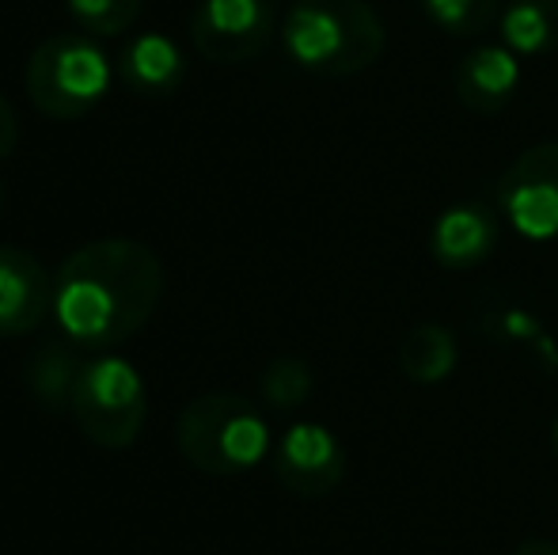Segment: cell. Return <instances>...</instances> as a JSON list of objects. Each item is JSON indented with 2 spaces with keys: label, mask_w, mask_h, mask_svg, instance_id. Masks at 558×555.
<instances>
[{
  "label": "cell",
  "mask_w": 558,
  "mask_h": 555,
  "mask_svg": "<svg viewBox=\"0 0 558 555\" xmlns=\"http://www.w3.org/2000/svg\"><path fill=\"white\" fill-rule=\"evenodd\" d=\"M163 267L141 240L107 237L76 248L53 278V324L81 350H114L153 319Z\"/></svg>",
  "instance_id": "6da1fadb"
},
{
  "label": "cell",
  "mask_w": 558,
  "mask_h": 555,
  "mask_svg": "<svg viewBox=\"0 0 558 555\" xmlns=\"http://www.w3.org/2000/svg\"><path fill=\"white\" fill-rule=\"evenodd\" d=\"M281 46L296 69L342 81L380 61L388 31L365 0H296L281 20Z\"/></svg>",
  "instance_id": "7a4b0ae2"
},
{
  "label": "cell",
  "mask_w": 558,
  "mask_h": 555,
  "mask_svg": "<svg viewBox=\"0 0 558 555\" xmlns=\"http://www.w3.org/2000/svg\"><path fill=\"white\" fill-rule=\"evenodd\" d=\"M175 445L206 475H240L274 453L263 411L235 393H202L186 400L175 422Z\"/></svg>",
  "instance_id": "3957f363"
},
{
  "label": "cell",
  "mask_w": 558,
  "mask_h": 555,
  "mask_svg": "<svg viewBox=\"0 0 558 555\" xmlns=\"http://www.w3.org/2000/svg\"><path fill=\"white\" fill-rule=\"evenodd\" d=\"M114 81V65L99 38L84 31L50 35L35 46L27 69H23V88L38 114L58 122H76L92 114L107 99Z\"/></svg>",
  "instance_id": "277c9868"
},
{
  "label": "cell",
  "mask_w": 558,
  "mask_h": 555,
  "mask_svg": "<svg viewBox=\"0 0 558 555\" xmlns=\"http://www.w3.org/2000/svg\"><path fill=\"white\" fill-rule=\"evenodd\" d=\"M69 415L99 449H125L137 442L148 419V388L125 358L104 354L84 362L73 388Z\"/></svg>",
  "instance_id": "5b68a950"
},
{
  "label": "cell",
  "mask_w": 558,
  "mask_h": 555,
  "mask_svg": "<svg viewBox=\"0 0 558 555\" xmlns=\"http://www.w3.org/2000/svg\"><path fill=\"white\" fill-rule=\"evenodd\" d=\"M498 214L521 232L524 240L558 237V141H539L524 148L494 186Z\"/></svg>",
  "instance_id": "8992f818"
},
{
  "label": "cell",
  "mask_w": 558,
  "mask_h": 555,
  "mask_svg": "<svg viewBox=\"0 0 558 555\" xmlns=\"http://www.w3.org/2000/svg\"><path fill=\"white\" fill-rule=\"evenodd\" d=\"M191 38L214 65L255 61L274 43V8L270 0H198Z\"/></svg>",
  "instance_id": "52a82bcc"
},
{
  "label": "cell",
  "mask_w": 558,
  "mask_h": 555,
  "mask_svg": "<svg viewBox=\"0 0 558 555\" xmlns=\"http://www.w3.org/2000/svg\"><path fill=\"white\" fill-rule=\"evenodd\" d=\"M274 475L301 498H324L342 483L345 449L324 422H293L270 453Z\"/></svg>",
  "instance_id": "ba28073f"
},
{
  "label": "cell",
  "mask_w": 558,
  "mask_h": 555,
  "mask_svg": "<svg viewBox=\"0 0 558 555\" xmlns=\"http://www.w3.org/2000/svg\"><path fill=\"white\" fill-rule=\"evenodd\" d=\"M53 312V278L31 252L0 244V335H31Z\"/></svg>",
  "instance_id": "9c48e42d"
},
{
  "label": "cell",
  "mask_w": 558,
  "mask_h": 555,
  "mask_svg": "<svg viewBox=\"0 0 558 555\" xmlns=\"http://www.w3.org/2000/svg\"><path fill=\"white\" fill-rule=\"evenodd\" d=\"M498 209L478 206V202H456L445 214H437L429 229V252L448 270H471L490 260L498 248Z\"/></svg>",
  "instance_id": "30bf717a"
},
{
  "label": "cell",
  "mask_w": 558,
  "mask_h": 555,
  "mask_svg": "<svg viewBox=\"0 0 558 555\" xmlns=\"http://www.w3.org/2000/svg\"><path fill=\"white\" fill-rule=\"evenodd\" d=\"M452 88L460 104L475 114H494L513 104L521 92V58L509 46H475L456 61Z\"/></svg>",
  "instance_id": "8fae6325"
},
{
  "label": "cell",
  "mask_w": 558,
  "mask_h": 555,
  "mask_svg": "<svg viewBox=\"0 0 558 555\" xmlns=\"http://www.w3.org/2000/svg\"><path fill=\"white\" fill-rule=\"evenodd\" d=\"M114 73L125 92L141 99H168L186 81V58L179 43H171L160 31L130 38L114 61Z\"/></svg>",
  "instance_id": "7c38bea8"
},
{
  "label": "cell",
  "mask_w": 558,
  "mask_h": 555,
  "mask_svg": "<svg viewBox=\"0 0 558 555\" xmlns=\"http://www.w3.org/2000/svg\"><path fill=\"white\" fill-rule=\"evenodd\" d=\"M81 370H84V365H81V358H76L73 342H69V339H50V342H43V347L31 350L27 370H23V381H27V388H31V396H35L38 408L69 411Z\"/></svg>",
  "instance_id": "4fadbf2b"
},
{
  "label": "cell",
  "mask_w": 558,
  "mask_h": 555,
  "mask_svg": "<svg viewBox=\"0 0 558 555\" xmlns=\"http://www.w3.org/2000/svg\"><path fill=\"white\" fill-rule=\"evenodd\" d=\"M501 46L517 58L558 53V0H513L498 15Z\"/></svg>",
  "instance_id": "5bb4252c"
},
{
  "label": "cell",
  "mask_w": 558,
  "mask_h": 555,
  "mask_svg": "<svg viewBox=\"0 0 558 555\" xmlns=\"http://www.w3.org/2000/svg\"><path fill=\"white\" fill-rule=\"evenodd\" d=\"M460 362V347H456V335L441 324H418L403 335V347H399V365H403V377L418 381V385H437Z\"/></svg>",
  "instance_id": "9a60e30c"
},
{
  "label": "cell",
  "mask_w": 558,
  "mask_h": 555,
  "mask_svg": "<svg viewBox=\"0 0 558 555\" xmlns=\"http://www.w3.org/2000/svg\"><path fill=\"white\" fill-rule=\"evenodd\" d=\"M312 388H316V377L304 358H274L258 377V396L274 411H293L308 403Z\"/></svg>",
  "instance_id": "2e32d148"
},
{
  "label": "cell",
  "mask_w": 558,
  "mask_h": 555,
  "mask_svg": "<svg viewBox=\"0 0 558 555\" xmlns=\"http://www.w3.org/2000/svg\"><path fill=\"white\" fill-rule=\"evenodd\" d=\"M422 12L452 38H478L501 15V0H422Z\"/></svg>",
  "instance_id": "e0dca14e"
},
{
  "label": "cell",
  "mask_w": 558,
  "mask_h": 555,
  "mask_svg": "<svg viewBox=\"0 0 558 555\" xmlns=\"http://www.w3.org/2000/svg\"><path fill=\"white\" fill-rule=\"evenodd\" d=\"M76 31L92 38H114L137 23L145 0H65Z\"/></svg>",
  "instance_id": "ac0fdd59"
},
{
  "label": "cell",
  "mask_w": 558,
  "mask_h": 555,
  "mask_svg": "<svg viewBox=\"0 0 558 555\" xmlns=\"http://www.w3.org/2000/svg\"><path fill=\"white\" fill-rule=\"evenodd\" d=\"M15 145H20V119H15V107L0 96V160H8Z\"/></svg>",
  "instance_id": "d6986e66"
},
{
  "label": "cell",
  "mask_w": 558,
  "mask_h": 555,
  "mask_svg": "<svg viewBox=\"0 0 558 555\" xmlns=\"http://www.w3.org/2000/svg\"><path fill=\"white\" fill-rule=\"evenodd\" d=\"M513 555H558V541H544V536H536V541H524Z\"/></svg>",
  "instance_id": "ffe728a7"
},
{
  "label": "cell",
  "mask_w": 558,
  "mask_h": 555,
  "mask_svg": "<svg viewBox=\"0 0 558 555\" xmlns=\"http://www.w3.org/2000/svg\"><path fill=\"white\" fill-rule=\"evenodd\" d=\"M551 449H555V460H558V415L551 422Z\"/></svg>",
  "instance_id": "44dd1931"
},
{
  "label": "cell",
  "mask_w": 558,
  "mask_h": 555,
  "mask_svg": "<svg viewBox=\"0 0 558 555\" xmlns=\"http://www.w3.org/2000/svg\"><path fill=\"white\" fill-rule=\"evenodd\" d=\"M0 202H4V191H0Z\"/></svg>",
  "instance_id": "7402d4cb"
}]
</instances>
